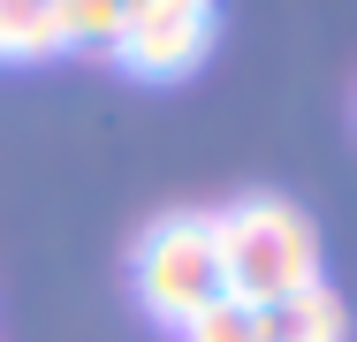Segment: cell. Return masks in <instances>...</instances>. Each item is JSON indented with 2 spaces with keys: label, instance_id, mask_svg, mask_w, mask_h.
Returning <instances> with one entry per match:
<instances>
[{
  "label": "cell",
  "instance_id": "3",
  "mask_svg": "<svg viewBox=\"0 0 357 342\" xmlns=\"http://www.w3.org/2000/svg\"><path fill=\"white\" fill-rule=\"evenodd\" d=\"M144 84H175L213 54V0H137L122 8V31L107 46Z\"/></svg>",
  "mask_w": 357,
  "mask_h": 342
},
{
  "label": "cell",
  "instance_id": "4",
  "mask_svg": "<svg viewBox=\"0 0 357 342\" xmlns=\"http://www.w3.org/2000/svg\"><path fill=\"white\" fill-rule=\"evenodd\" d=\"M342 335H350V312L327 281L296 289L282 304H259V342H342Z\"/></svg>",
  "mask_w": 357,
  "mask_h": 342
},
{
  "label": "cell",
  "instance_id": "1",
  "mask_svg": "<svg viewBox=\"0 0 357 342\" xmlns=\"http://www.w3.org/2000/svg\"><path fill=\"white\" fill-rule=\"evenodd\" d=\"M213 251H220V297L236 304H282L319 281V228L289 198H236L213 213Z\"/></svg>",
  "mask_w": 357,
  "mask_h": 342
},
{
  "label": "cell",
  "instance_id": "6",
  "mask_svg": "<svg viewBox=\"0 0 357 342\" xmlns=\"http://www.w3.org/2000/svg\"><path fill=\"white\" fill-rule=\"evenodd\" d=\"M183 342H259V312L236 304V297H220V304H206V312L183 327Z\"/></svg>",
  "mask_w": 357,
  "mask_h": 342
},
{
  "label": "cell",
  "instance_id": "2",
  "mask_svg": "<svg viewBox=\"0 0 357 342\" xmlns=\"http://www.w3.org/2000/svg\"><path fill=\"white\" fill-rule=\"evenodd\" d=\"M137 304L167 327H190L206 304H220V251L213 213H167L137 244Z\"/></svg>",
  "mask_w": 357,
  "mask_h": 342
},
{
  "label": "cell",
  "instance_id": "5",
  "mask_svg": "<svg viewBox=\"0 0 357 342\" xmlns=\"http://www.w3.org/2000/svg\"><path fill=\"white\" fill-rule=\"evenodd\" d=\"M69 54V0H0V61Z\"/></svg>",
  "mask_w": 357,
  "mask_h": 342
}]
</instances>
